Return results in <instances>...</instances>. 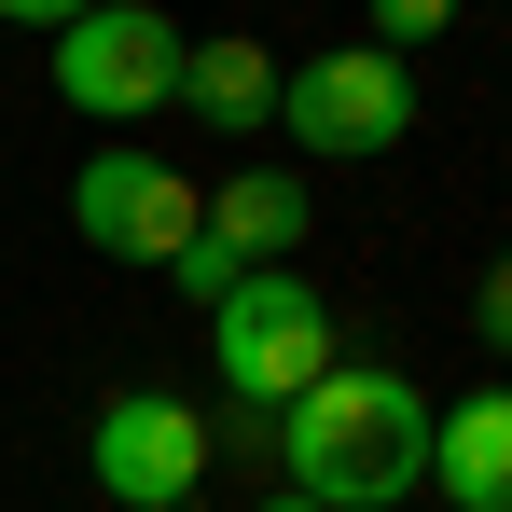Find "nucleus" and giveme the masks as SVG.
<instances>
[{
    "mask_svg": "<svg viewBox=\"0 0 512 512\" xmlns=\"http://www.w3.org/2000/svg\"><path fill=\"white\" fill-rule=\"evenodd\" d=\"M429 402L416 374L388 360H333L291 416H277V457H291V499L319 512H416L429 499Z\"/></svg>",
    "mask_w": 512,
    "mask_h": 512,
    "instance_id": "obj_1",
    "label": "nucleus"
},
{
    "mask_svg": "<svg viewBox=\"0 0 512 512\" xmlns=\"http://www.w3.org/2000/svg\"><path fill=\"white\" fill-rule=\"evenodd\" d=\"M208 360H222L236 416H291V402L333 374V305H319V277H291V263H250V277L208 305Z\"/></svg>",
    "mask_w": 512,
    "mask_h": 512,
    "instance_id": "obj_2",
    "label": "nucleus"
},
{
    "mask_svg": "<svg viewBox=\"0 0 512 512\" xmlns=\"http://www.w3.org/2000/svg\"><path fill=\"white\" fill-rule=\"evenodd\" d=\"M56 97H70L84 125H153V111H180V28L153 0L70 14V28H56Z\"/></svg>",
    "mask_w": 512,
    "mask_h": 512,
    "instance_id": "obj_3",
    "label": "nucleus"
},
{
    "mask_svg": "<svg viewBox=\"0 0 512 512\" xmlns=\"http://www.w3.org/2000/svg\"><path fill=\"white\" fill-rule=\"evenodd\" d=\"M277 125L305 153H402L416 139V70L388 42H319L291 84H277Z\"/></svg>",
    "mask_w": 512,
    "mask_h": 512,
    "instance_id": "obj_4",
    "label": "nucleus"
},
{
    "mask_svg": "<svg viewBox=\"0 0 512 512\" xmlns=\"http://www.w3.org/2000/svg\"><path fill=\"white\" fill-rule=\"evenodd\" d=\"M97 457V499L111 512H194V485H208V416L180 402V388H111L84 429Z\"/></svg>",
    "mask_w": 512,
    "mask_h": 512,
    "instance_id": "obj_5",
    "label": "nucleus"
},
{
    "mask_svg": "<svg viewBox=\"0 0 512 512\" xmlns=\"http://www.w3.org/2000/svg\"><path fill=\"white\" fill-rule=\"evenodd\" d=\"M208 222V194L167 167V153H84L70 167V236L111 263H180V236Z\"/></svg>",
    "mask_w": 512,
    "mask_h": 512,
    "instance_id": "obj_6",
    "label": "nucleus"
},
{
    "mask_svg": "<svg viewBox=\"0 0 512 512\" xmlns=\"http://www.w3.org/2000/svg\"><path fill=\"white\" fill-rule=\"evenodd\" d=\"M429 499L512 512V388H471V402L429 416Z\"/></svg>",
    "mask_w": 512,
    "mask_h": 512,
    "instance_id": "obj_7",
    "label": "nucleus"
},
{
    "mask_svg": "<svg viewBox=\"0 0 512 512\" xmlns=\"http://www.w3.org/2000/svg\"><path fill=\"white\" fill-rule=\"evenodd\" d=\"M277 84H291V70L263 56L250 28H236V42H180V111H194L208 139H250V125H277Z\"/></svg>",
    "mask_w": 512,
    "mask_h": 512,
    "instance_id": "obj_8",
    "label": "nucleus"
},
{
    "mask_svg": "<svg viewBox=\"0 0 512 512\" xmlns=\"http://www.w3.org/2000/svg\"><path fill=\"white\" fill-rule=\"evenodd\" d=\"M305 222H319V208H305V180H291V167H236L222 194H208V236H222L236 263H291V250H305Z\"/></svg>",
    "mask_w": 512,
    "mask_h": 512,
    "instance_id": "obj_9",
    "label": "nucleus"
},
{
    "mask_svg": "<svg viewBox=\"0 0 512 512\" xmlns=\"http://www.w3.org/2000/svg\"><path fill=\"white\" fill-rule=\"evenodd\" d=\"M180 291H194V305H222V291H236V277H250V263L222 250V236H208V222H194V236H180V263H167Z\"/></svg>",
    "mask_w": 512,
    "mask_h": 512,
    "instance_id": "obj_10",
    "label": "nucleus"
},
{
    "mask_svg": "<svg viewBox=\"0 0 512 512\" xmlns=\"http://www.w3.org/2000/svg\"><path fill=\"white\" fill-rule=\"evenodd\" d=\"M429 28H457V0H374V14H360V42H388V56L429 42Z\"/></svg>",
    "mask_w": 512,
    "mask_h": 512,
    "instance_id": "obj_11",
    "label": "nucleus"
},
{
    "mask_svg": "<svg viewBox=\"0 0 512 512\" xmlns=\"http://www.w3.org/2000/svg\"><path fill=\"white\" fill-rule=\"evenodd\" d=\"M471 333H485V346H499V360H512V250L485 263V291H471Z\"/></svg>",
    "mask_w": 512,
    "mask_h": 512,
    "instance_id": "obj_12",
    "label": "nucleus"
},
{
    "mask_svg": "<svg viewBox=\"0 0 512 512\" xmlns=\"http://www.w3.org/2000/svg\"><path fill=\"white\" fill-rule=\"evenodd\" d=\"M70 14H97V0H0V28H70Z\"/></svg>",
    "mask_w": 512,
    "mask_h": 512,
    "instance_id": "obj_13",
    "label": "nucleus"
},
{
    "mask_svg": "<svg viewBox=\"0 0 512 512\" xmlns=\"http://www.w3.org/2000/svg\"><path fill=\"white\" fill-rule=\"evenodd\" d=\"M263 512H319V499H263Z\"/></svg>",
    "mask_w": 512,
    "mask_h": 512,
    "instance_id": "obj_14",
    "label": "nucleus"
}]
</instances>
